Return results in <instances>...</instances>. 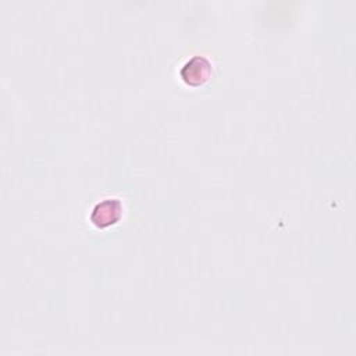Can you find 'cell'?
<instances>
[{
	"mask_svg": "<svg viewBox=\"0 0 356 356\" xmlns=\"http://www.w3.org/2000/svg\"><path fill=\"white\" fill-rule=\"evenodd\" d=\"M122 216V203L120 199L110 197L99 202L92 213H90V221L99 227V228H106L108 225L115 224Z\"/></svg>",
	"mask_w": 356,
	"mask_h": 356,
	"instance_id": "cell-2",
	"label": "cell"
},
{
	"mask_svg": "<svg viewBox=\"0 0 356 356\" xmlns=\"http://www.w3.org/2000/svg\"><path fill=\"white\" fill-rule=\"evenodd\" d=\"M213 65L204 56H193L181 68L179 75L189 86H200L211 76Z\"/></svg>",
	"mask_w": 356,
	"mask_h": 356,
	"instance_id": "cell-1",
	"label": "cell"
}]
</instances>
